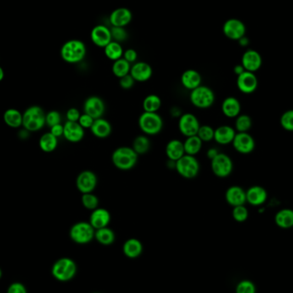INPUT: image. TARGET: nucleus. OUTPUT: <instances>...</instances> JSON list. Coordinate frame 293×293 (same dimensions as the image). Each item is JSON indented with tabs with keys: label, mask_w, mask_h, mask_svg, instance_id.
I'll return each mask as SVG.
<instances>
[{
	"label": "nucleus",
	"mask_w": 293,
	"mask_h": 293,
	"mask_svg": "<svg viewBox=\"0 0 293 293\" xmlns=\"http://www.w3.org/2000/svg\"><path fill=\"white\" fill-rule=\"evenodd\" d=\"M138 157L131 146H119L112 153V162L117 169L129 171L135 167Z\"/></svg>",
	"instance_id": "obj_1"
},
{
	"label": "nucleus",
	"mask_w": 293,
	"mask_h": 293,
	"mask_svg": "<svg viewBox=\"0 0 293 293\" xmlns=\"http://www.w3.org/2000/svg\"><path fill=\"white\" fill-rule=\"evenodd\" d=\"M86 54V45L80 40H68L61 47V58L68 63H80Z\"/></svg>",
	"instance_id": "obj_2"
},
{
	"label": "nucleus",
	"mask_w": 293,
	"mask_h": 293,
	"mask_svg": "<svg viewBox=\"0 0 293 293\" xmlns=\"http://www.w3.org/2000/svg\"><path fill=\"white\" fill-rule=\"evenodd\" d=\"M163 119L158 112H143L138 118V126L144 135H158L163 129Z\"/></svg>",
	"instance_id": "obj_3"
},
{
	"label": "nucleus",
	"mask_w": 293,
	"mask_h": 293,
	"mask_svg": "<svg viewBox=\"0 0 293 293\" xmlns=\"http://www.w3.org/2000/svg\"><path fill=\"white\" fill-rule=\"evenodd\" d=\"M46 124V115L43 109L32 106L23 114V125L28 131H38Z\"/></svg>",
	"instance_id": "obj_4"
},
{
	"label": "nucleus",
	"mask_w": 293,
	"mask_h": 293,
	"mask_svg": "<svg viewBox=\"0 0 293 293\" xmlns=\"http://www.w3.org/2000/svg\"><path fill=\"white\" fill-rule=\"evenodd\" d=\"M190 101L198 109H207L214 104L215 95L209 87L201 85L190 91Z\"/></svg>",
	"instance_id": "obj_5"
},
{
	"label": "nucleus",
	"mask_w": 293,
	"mask_h": 293,
	"mask_svg": "<svg viewBox=\"0 0 293 293\" xmlns=\"http://www.w3.org/2000/svg\"><path fill=\"white\" fill-rule=\"evenodd\" d=\"M174 168L182 178L192 179L200 173V163L195 156L184 155L176 161Z\"/></svg>",
	"instance_id": "obj_6"
},
{
	"label": "nucleus",
	"mask_w": 293,
	"mask_h": 293,
	"mask_svg": "<svg viewBox=\"0 0 293 293\" xmlns=\"http://www.w3.org/2000/svg\"><path fill=\"white\" fill-rule=\"evenodd\" d=\"M95 230L89 222H78L70 228L69 236L70 239L77 244H88L95 238Z\"/></svg>",
	"instance_id": "obj_7"
},
{
	"label": "nucleus",
	"mask_w": 293,
	"mask_h": 293,
	"mask_svg": "<svg viewBox=\"0 0 293 293\" xmlns=\"http://www.w3.org/2000/svg\"><path fill=\"white\" fill-rule=\"evenodd\" d=\"M77 266L69 258H61L52 267V275L60 281H68L75 276Z\"/></svg>",
	"instance_id": "obj_8"
},
{
	"label": "nucleus",
	"mask_w": 293,
	"mask_h": 293,
	"mask_svg": "<svg viewBox=\"0 0 293 293\" xmlns=\"http://www.w3.org/2000/svg\"><path fill=\"white\" fill-rule=\"evenodd\" d=\"M211 170L216 177L227 178L233 173V161L224 153H218V156L211 161Z\"/></svg>",
	"instance_id": "obj_9"
},
{
	"label": "nucleus",
	"mask_w": 293,
	"mask_h": 293,
	"mask_svg": "<svg viewBox=\"0 0 293 293\" xmlns=\"http://www.w3.org/2000/svg\"><path fill=\"white\" fill-rule=\"evenodd\" d=\"M178 129L185 137L197 135L199 128L201 126L198 118L190 112L182 114L178 118Z\"/></svg>",
	"instance_id": "obj_10"
},
{
	"label": "nucleus",
	"mask_w": 293,
	"mask_h": 293,
	"mask_svg": "<svg viewBox=\"0 0 293 293\" xmlns=\"http://www.w3.org/2000/svg\"><path fill=\"white\" fill-rule=\"evenodd\" d=\"M222 31L226 37L232 40H238L246 35V26L244 22L238 18H230L225 22Z\"/></svg>",
	"instance_id": "obj_11"
},
{
	"label": "nucleus",
	"mask_w": 293,
	"mask_h": 293,
	"mask_svg": "<svg viewBox=\"0 0 293 293\" xmlns=\"http://www.w3.org/2000/svg\"><path fill=\"white\" fill-rule=\"evenodd\" d=\"M97 184V176L94 172L89 170H85L79 173L76 180L77 188L82 194L94 192Z\"/></svg>",
	"instance_id": "obj_12"
},
{
	"label": "nucleus",
	"mask_w": 293,
	"mask_h": 293,
	"mask_svg": "<svg viewBox=\"0 0 293 293\" xmlns=\"http://www.w3.org/2000/svg\"><path fill=\"white\" fill-rule=\"evenodd\" d=\"M232 143L234 150L242 155H249L253 152L256 146L254 138L248 132L236 133L235 137Z\"/></svg>",
	"instance_id": "obj_13"
},
{
	"label": "nucleus",
	"mask_w": 293,
	"mask_h": 293,
	"mask_svg": "<svg viewBox=\"0 0 293 293\" xmlns=\"http://www.w3.org/2000/svg\"><path fill=\"white\" fill-rule=\"evenodd\" d=\"M84 113L91 116L94 119H98L103 117L106 112V104L99 96H90L87 98L84 104Z\"/></svg>",
	"instance_id": "obj_14"
},
{
	"label": "nucleus",
	"mask_w": 293,
	"mask_h": 293,
	"mask_svg": "<svg viewBox=\"0 0 293 293\" xmlns=\"http://www.w3.org/2000/svg\"><path fill=\"white\" fill-rule=\"evenodd\" d=\"M90 38L95 46L105 48L112 40L111 29L102 24L96 25L91 30Z\"/></svg>",
	"instance_id": "obj_15"
},
{
	"label": "nucleus",
	"mask_w": 293,
	"mask_h": 293,
	"mask_svg": "<svg viewBox=\"0 0 293 293\" xmlns=\"http://www.w3.org/2000/svg\"><path fill=\"white\" fill-rule=\"evenodd\" d=\"M237 86L243 94L250 95L256 91L258 80L253 72L245 71L237 78Z\"/></svg>",
	"instance_id": "obj_16"
},
{
	"label": "nucleus",
	"mask_w": 293,
	"mask_h": 293,
	"mask_svg": "<svg viewBox=\"0 0 293 293\" xmlns=\"http://www.w3.org/2000/svg\"><path fill=\"white\" fill-rule=\"evenodd\" d=\"M241 64L246 71L255 73L262 67V56L256 50L248 49L242 56Z\"/></svg>",
	"instance_id": "obj_17"
},
{
	"label": "nucleus",
	"mask_w": 293,
	"mask_h": 293,
	"mask_svg": "<svg viewBox=\"0 0 293 293\" xmlns=\"http://www.w3.org/2000/svg\"><path fill=\"white\" fill-rule=\"evenodd\" d=\"M130 76L138 83H145L152 78L153 69L150 63L140 61L133 63L130 68Z\"/></svg>",
	"instance_id": "obj_18"
},
{
	"label": "nucleus",
	"mask_w": 293,
	"mask_h": 293,
	"mask_svg": "<svg viewBox=\"0 0 293 293\" xmlns=\"http://www.w3.org/2000/svg\"><path fill=\"white\" fill-rule=\"evenodd\" d=\"M63 135L69 142L77 143L84 139L85 129L78 124V122L67 121L63 125Z\"/></svg>",
	"instance_id": "obj_19"
},
{
	"label": "nucleus",
	"mask_w": 293,
	"mask_h": 293,
	"mask_svg": "<svg viewBox=\"0 0 293 293\" xmlns=\"http://www.w3.org/2000/svg\"><path fill=\"white\" fill-rule=\"evenodd\" d=\"M225 198L227 203L233 207L244 205L247 202L246 191L238 185L229 187L226 191Z\"/></svg>",
	"instance_id": "obj_20"
},
{
	"label": "nucleus",
	"mask_w": 293,
	"mask_h": 293,
	"mask_svg": "<svg viewBox=\"0 0 293 293\" xmlns=\"http://www.w3.org/2000/svg\"><path fill=\"white\" fill-rule=\"evenodd\" d=\"M132 13L128 8L119 7L110 14V23L112 27H126L132 21Z\"/></svg>",
	"instance_id": "obj_21"
},
{
	"label": "nucleus",
	"mask_w": 293,
	"mask_h": 293,
	"mask_svg": "<svg viewBox=\"0 0 293 293\" xmlns=\"http://www.w3.org/2000/svg\"><path fill=\"white\" fill-rule=\"evenodd\" d=\"M111 222V214L109 211L103 207H97L93 210L89 217V223L95 230L107 227Z\"/></svg>",
	"instance_id": "obj_22"
},
{
	"label": "nucleus",
	"mask_w": 293,
	"mask_h": 293,
	"mask_svg": "<svg viewBox=\"0 0 293 293\" xmlns=\"http://www.w3.org/2000/svg\"><path fill=\"white\" fill-rule=\"evenodd\" d=\"M267 199V190L263 187L255 185L246 190V201L252 206H261L265 203Z\"/></svg>",
	"instance_id": "obj_23"
},
{
	"label": "nucleus",
	"mask_w": 293,
	"mask_h": 293,
	"mask_svg": "<svg viewBox=\"0 0 293 293\" xmlns=\"http://www.w3.org/2000/svg\"><path fill=\"white\" fill-rule=\"evenodd\" d=\"M180 81H181L182 85L184 89L191 91L193 89L201 86V83H202V78L197 70L189 69L183 72Z\"/></svg>",
	"instance_id": "obj_24"
},
{
	"label": "nucleus",
	"mask_w": 293,
	"mask_h": 293,
	"mask_svg": "<svg viewBox=\"0 0 293 293\" xmlns=\"http://www.w3.org/2000/svg\"><path fill=\"white\" fill-rule=\"evenodd\" d=\"M90 130L95 137L105 139L112 134V124H110L109 121H107V119L103 118H98L94 121V124L90 128Z\"/></svg>",
	"instance_id": "obj_25"
},
{
	"label": "nucleus",
	"mask_w": 293,
	"mask_h": 293,
	"mask_svg": "<svg viewBox=\"0 0 293 293\" xmlns=\"http://www.w3.org/2000/svg\"><path fill=\"white\" fill-rule=\"evenodd\" d=\"M185 155L184 142L178 139H172L166 146V156L171 161H178Z\"/></svg>",
	"instance_id": "obj_26"
},
{
	"label": "nucleus",
	"mask_w": 293,
	"mask_h": 293,
	"mask_svg": "<svg viewBox=\"0 0 293 293\" xmlns=\"http://www.w3.org/2000/svg\"><path fill=\"white\" fill-rule=\"evenodd\" d=\"M236 130L229 125H222L214 129L213 140L219 145H227L233 142Z\"/></svg>",
	"instance_id": "obj_27"
},
{
	"label": "nucleus",
	"mask_w": 293,
	"mask_h": 293,
	"mask_svg": "<svg viewBox=\"0 0 293 293\" xmlns=\"http://www.w3.org/2000/svg\"><path fill=\"white\" fill-rule=\"evenodd\" d=\"M222 110L223 114L227 118H237L240 115L241 104L237 98L230 96L226 98L222 102Z\"/></svg>",
	"instance_id": "obj_28"
},
{
	"label": "nucleus",
	"mask_w": 293,
	"mask_h": 293,
	"mask_svg": "<svg viewBox=\"0 0 293 293\" xmlns=\"http://www.w3.org/2000/svg\"><path fill=\"white\" fill-rule=\"evenodd\" d=\"M274 221L278 227L282 229L292 228L293 210L290 208H284L276 213Z\"/></svg>",
	"instance_id": "obj_29"
},
{
	"label": "nucleus",
	"mask_w": 293,
	"mask_h": 293,
	"mask_svg": "<svg viewBox=\"0 0 293 293\" xmlns=\"http://www.w3.org/2000/svg\"><path fill=\"white\" fill-rule=\"evenodd\" d=\"M203 141L197 135H193L186 137V140L184 141V151L185 155L195 156L201 152L202 149Z\"/></svg>",
	"instance_id": "obj_30"
},
{
	"label": "nucleus",
	"mask_w": 293,
	"mask_h": 293,
	"mask_svg": "<svg viewBox=\"0 0 293 293\" xmlns=\"http://www.w3.org/2000/svg\"><path fill=\"white\" fill-rule=\"evenodd\" d=\"M123 251L124 255L129 258H135L142 252V244L138 239H128L124 244Z\"/></svg>",
	"instance_id": "obj_31"
},
{
	"label": "nucleus",
	"mask_w": 293,
	"mask_h": 293,
	"mask_svg": "<svg viewBox=\"0 0 293 293\" xmlns=\"http://www.w3.org/2000/svg\"><path fill=\"white\" fill-rule=\"evenodd\" d=\"M4 121L11 128H19L23 125V114L13 108L6 110L4 113Z\"/></svg>",
	"instance_id": "obj_32"
},
{
	"label": "nucleus",
	"mask_w": 293,
	"mask_h": 293,
	"mask_svg": "<svg viewBox=\"0 0 293 293\" xmlns=\"http://www.w3.org/2000/svg\"><path fill=\"white\" fill-rule=\"evenodd\" d=\"M124 49L121 46V43H118L117 41L112 40L105 48H104V53L106 55L108 59L114 61L118 60L119 58H123L124 55Z\"/></svg>",
	"instance_id": "obj_33"
},
{
	"label": "nucleus",
	"mask_w": 293,
	"mask_h": 293,
	"mask_svg": "<svg viewBox=\"0 0 293 293\" xmlns=\"http://www.w3.org/2000/svg\"><path fill=\"white\" fill-rule=\"evenodd\" d=\"M150 146H151V142H150V138L148 137V135H137L134 139L131 148L138 156H140L146 155V153L150 151Z\"/></svg>",
	"instance_id": "obj_34"
},
{
	"label": "nucleus",
	"mask_w": 293,
	"mask_h": 293,
	"mask_svg": "<svg viewBox=\"0 0 293 293\" xmlns=\"http://www.w3.org/2000/svg\"><path fill=\"white\" fill-rule=\"evenodd\" d=\"M58 144V138L52 135L51 132L45 133L40 137L39 141L40 150L46 153L53 152L57 149Z\"/></svg>",
	"instance_id": "obj_35"
},
{
	"label": "nucleus",
	"mask_w": 293,
	"mask_h": 293,
	"mask_svg": "<svg viewBox=\"0 0 293 293\" xmlns=\"http://www.w3.org/2000/svg\"><path fill=\"white\" fill-rule=\"evenodd\" d=\"M162 106V101L157 95H149L144 98L142 101V108L144 112H158Z\"/></svg>",
	"instance_id": "obj_36"
},
{
	"label": "nucleus",
	"mask_w": 293,
	"mask_h": 293,
	"mask_svg": "<svg viewBox=\"0 0 293 293\" xmlns=\"http://www.w3.org/2000/svg\"><path fill=\"white\" fill-rule=\"evenodd\" d=\"M131 64L124 58H119L112 63V71L116 78H121L124 76L129 75Z\"/></svg>",
	"instance_id": "obj_37"
},
{
	"label": "nucleus",
	"mask_w": 293,
	"mask_h": 293,
	"mask_svg": "<svg viewBox=\"0 0 293 293\" xmlns=\"http://www.w3.org/2000/svg\"><path fill=\"white\" fill-rule=\"evenodd\" d=\"M95 238L100 244L110 245L115 240V234L112 229L108 227H103L95 231Z\"/></svg>",
	"instance_id": "obj_38"
},
{
	"label": "nucleus",
	"mask_w": 293,
	"mask_h": 293,
	"mask_svg": "<svg viewBox=\"0 0 293 293\" xmlns=\"http://www.w3.org/2000/svg\"><path fill=\"white\" fill-rule=\"evenodd\" d=\"M252 127V119L246 114L239 115L236 118L235 129L238 132H248Z\"/></svg>",
	"instance_id": "obj_39"
},
{
	"label": "nucleus",
	"mask_w": 293,
	"mask_h": 293,
	"mask_svg": "<svg viewBox=\"0 0 293 293\" xmlns=\"http://www.w3.org/2000/svg\"><path fill=\"white\" fill-rule=\"evenodd\" d=\"M82 204L86 209L93 210L96 209L99 207L100 204V200L98 198L97 195H95L94 193H87V194H83L82 198H81Z\"/></svg>",
	"instance_id": "obj_40"
},
{
	"label": "nucleus",
	"mask_w": 293,
	"mask_h": 293,
	"mask_svg": "<svg viewBox=\"0 0 293 293\" xmlns=\"http://www.w3.org/2000/svg\"><path fill=\"white\" fill-rule=\"evenodd\" d=\"M196 135L203 142H209V141H213V137H214V129L210 125L203 124L199 128L198 132Z\"/></svg>",
	"instance_id": "obj_41"
},
{
	"label": "nucleus",
	"mask_w": 293,
	"mask_h": 293,
	"mask_svg": "<svg viewBox=\"0 0 293 293\" xmlns=\"http://www.w3.org/2000/svg\"><path fill=\"white\" fill-rule=\"evenodd\" d=\"M233 217L236 222L242 223L247 221L249 217V211L246 207H244V205L234 207L233 209Z\"/></svg>",
	"instance_id": "obj_42"
},
{
	"label": "nucleus",
	"mask_w": 293,
	"mask_h": 293,
	"mask_svg": "<svg viewBox=\"0 0 293 293\" xmlns=\"http://www.w3.org/2000/svg\"><path fill=\"white\" fill-rule=\"evenodd\" d=\"M256 285L250 280H242L236 287V293H256Z\"/></svg>",
	"instance_id": "obj_43"
},
{
	"label": "nucleus",
	"mask_w": 293,
	"mask_h": 293,
	"mask_svg": "<svg viewBox=\"0 0 293 293\" xmlns=\"http://www.w3.org/2000/svg\"><path fill=\"white\" fill-rule=\"evenodd\" d=\"M280 124L285 130L293 131V110H288L282 114Z\"/></svg>",
	"instance_id": "obj_44"
},
{
	"label": "nucleus",
	"mask_w": 293,
	"mask_h": 293,
	"mask_svg": "<svg viewBox=\"0 0 293 293\" xmlns=\"http://www.w3.org/2000/svg\"><path fill=\"white\" fill-rule=\"evenodd\" d=\"M111 34H112V40L117 41L118 43L126 40L128 38L127 31L123 27H112L111 29Z\"/></svg>",
	"instance_id": "obj_45"
},
{
	"label": "nucleus",
	"mask_w": 293,
	"mask_h": 293,
	"mask_svg": "<svg viewBox=\"0 0 293 293\" xmlns=\"http://www.w3.org/2000/svg\"><path fill=\"white\" fill-rule=\"evenodd\" d=\"M61 124V115L58 111H51L46 115V124L50 128L56 124Z\"/></svg>",
	"instance_id": "obj_46"
},
{
	"label": "nucleus",
	"mask_w": 293,
	"mask_h": 293,
	"mask_svg": "<svg viewBox=\"0 0 293 293\" xmlns=\"http://www.w3.org/2000/svg\"><path fill=\"white\" fill-rule=\"evenodd\" d=\"M135 81L134 78L129 75L124 76L123 78H119V86L124 90H128V89H132L134 85H135Z\"/></svg>",
	"instance_id": "obj_47"
},
{
	"label": "nucleus",
	"mask_w": 293,
	"mask_h": 293,
	"mask_svg": "<svg viewBox=\"0 0 293 293\" xmlns=\"http://www.w3.org/2000/svg\"><path fill=\"white\" fill-rule=\"evenodd\" d=\"M94 121L95 119L91 116H89L87 113H84V114H81L80 118L78 120V124H80L81 126L83 127L84 129H90L94 124Z\"/></svg>",
	"instance_id": "obj_48"
},
{
	"label": "nucleus",
	"mask_w": 293,
	"mask_h": 293,
	"mask_svg": "<svg viewBox=\"0 0 293 293\" xmlns=\"http://www.w3.org/2000/svg\"><path fill=\"white\" fill-rule=\"evenodd\" d=\"M123 58L128 61L130 64H133L137 60V52L133 48L127 49L124 52Z\"/></svg>",
	"instance_id": "obj_49"
},
{
	"label": "nucleus",
	"mask_w": 293,
	"mask_h": 293,
	"mask_svg": "<svg viewBox=\"0 0 293 293\" xmlns=\"http://www.w3.org/2000/svg\"><path fill=\"white\" fill-rule=\"evenodd\" d=\"M80 116V111L75 107L69 108L66 112L67 121H69V122H78Z\"/></svg>",
	"instance_id": "obj_50"
},
{
	"label": "nucleus",
	"mask_w": 293,
	"mask_h": 293,
	"mask_svg": "<svg viewBox=\"0 0 293 293\" xmlns=\"http://www.w3.org/2000/svg\"><path fill=\"white\" fill-rule=\"evenodd\" d=\"M7 293H27L26 288L21 283H13L8 288Z\"/></svg>",
	"instance_id": "obj_51"
},
{
	"label": "nucleus",
	"mask_w": 293,
	"mask_h": 293,
	"mask_svg": "<svg viewBox=\"0 0 293 293\" xmlns=\"http://www.w3.org/2000/svg\"><path fill=\"white\" fill-rule=\"evenodd\" d=\"M52 135L58 138L63 135V125L62 124H56L54 126L51 127V131Z\"/></svg>",
	"instance_id": "obj_52"
},
{
	"label": "nucleus",
	"mask_w": 293,
	"mask_h": 293,
	"mask_svg": "<svg viewBox=\"0 0 293 293\" xmlns=\"http://www.w3.org/2000/svg\"><path fill=\"white\" fill-rule=\"evenodd\" d=\"M218 151L215 148H211L207 151V157L209 159L210 161H212L213 158H215L216 156L218 155Z\"/></svg>",
	"instance_id": "obj_53"
},
{
	"label": "nucleus",
	"mask_w": 293,
	"mask_h": 293,
	"mask_svg": "<svg viewBox=\"0 0 293 293\" xmlns=\"http://www.w3.org/2000/svg\"><path fill=\"white\" fill-rule=\"evenodd\" d=\"M238 41H239V45L243 46V47H246V46L250 45V39H249L246 35L243 36V37H242L241 39H239Z\"/></svg>",
	"instance_id": "obj_54"
},
{
	"label": "nucleus",
	"mask_w": 293,
	"mask_h": 293,
	"mask_svg": "<svg viewBox=\"0 0 293 293\" xmlns=\"http://www.w3.org/2000/svg\"><path fill=\"white\" fill-rule=\"evenodd\" d=\"M233 71H234L236 75L239 77V75H241V74H243V73L245 71V69H244V66H243L242 64H237V65L233 68Z\"/></svg>",
	"instance_id": "obj_55"
},
{
	"label": "nucleus",
	"mask_w": 293,
	"mask_h": 293,
	"mask_svg": "<svg viewBox=\"0 0 293 293\" xmlns=\"http://www.w3.org/2000/svg\"><path fill=\"white\" fill-rule=\"evenodd\" d=\"M4 77H5V73H4L3 69H2V67L0 66V82L3 80Z\"/></svg>",
	"instance_id": "obj_56"
},
{
	"label": "nucleus",
	"mask_w": 293,
	"mask_h": 293,
	"mask_svg": "<svg viewBox=\"0 0 293 293\" xmlns=\"http://www.w3.org/2000/svg\"><path fill=\"white\" fill-rule=\"evenodd\" d=\"M1 275H2V272H1V269H0V278H1Z\"/></svg>",
	"instance_id": "obj_57"
},
{
	"label": "nucleus",
	"mask_w": 293,
	"mask_h": 293,
	"mask_svg": "<svg viewBox=\"0 0 293 293\" xmlns=\"http://www.w3.org/2000/svg\"><path fill=\"white\" fill-rule=\"evenodd\" d=\"M292 229H293V227H292Z\"/></svg>",
	"instance_id": "obj_58"
}]
</instances>
